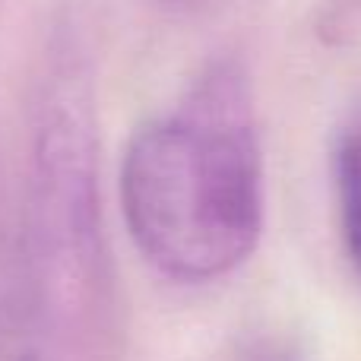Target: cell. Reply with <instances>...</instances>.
<instances>
[{"label": "cell", "instance_id": "6da1fadb", "mask_svg": "<svg viewBox=\"0 0 361 361\" xmlns=\"http://www.w3.org/2000/svg\"><path fill=\"white\" fill-rule=\"evenodd\" d=\"M127 235L159 276L206 286L257 250L267 178L247 76L219 63L127 140L118 171Z\"/></svg>", "mask_w": 361, "mask_h": 361}, {"label": "cell", "instance_id": "7a4b0ae2", "mask_svg": "<svg viewBox=\"0 0 361 361\" xmlns=\"http://www.w3.org/2000/svg\"><path fill=\"white\" fill-rule=\"evenodd\" d=\"M95 121L80 80L51 89L35 133L29 238L23 263L38 317H73L102 282V203Z\"/></svg>", "mask_w": 361, "mask_h": 361}, {"label": "cell", "instance_id": "3957f363", "mask_svg": "<svg viewBox=\"0 0 361 361\" xmlns=\"http://www.w3.org/2000/svg\"><path fill=\"white\" fill-rule=\"evenodd\" d=\"M0 361H42V317L19 250L0 244Z\"/></svg>", "mask_w": 361, "mask_h": 361}, {"label": "cell", "instance_id": "277c9868", "mask_svg": "<svg viewBox=\"0 0 361 361\" xmlns=\"http://www.w3.org/2000/svg\"><path fill=\"white\" fill-rule=\"evenodd\" d=\"M330 178L345 260L361 279V114L345 121L336 133L330 152Z\"/></svg>", "mask_w": 361, "mask_h": 361}, {"label": "cell", "instance_id": "5b68a950", "mask_svg": "<svg viewBox=\"0 0 361 361\" xmlns=\"http://www.w3.org/2000/svg\"><path fill=\"white\" fill-rule=\"evenodd\" d=\"M222 361H305V358L292 345H282V343H247V345H238Z\"/></svg>", "mask_w": 361, "mask_h": 361}, {"label": "cell", "instance_id": "8992f818", "mask_svg": "<svg viewBox=\"0 0 361 361\" xmlns=\"http://www.w3.org/2000/svg\"><path fill=\"white\" fill-rule=\"evenodd\" d=\"M358 23H361V0H345V4H339L336 29H339V32L358 29Z\"/></svg>", "mask_w": 361, "mask_h": 361}, {"label": "cell", "instance_id": "52a82bcc", "mask_svg": "<svg viewBox=\"0 0 361 361\" xmlns=\"http://www.w3.org/2000/svg\"><path fill=\"white\" fill-rule=\"evenodd\" d=\"M169 4H178V6H197L200 0H169Z\"/></svg>", "mask_w": 361, "mask_h": 361}]
</instances>
